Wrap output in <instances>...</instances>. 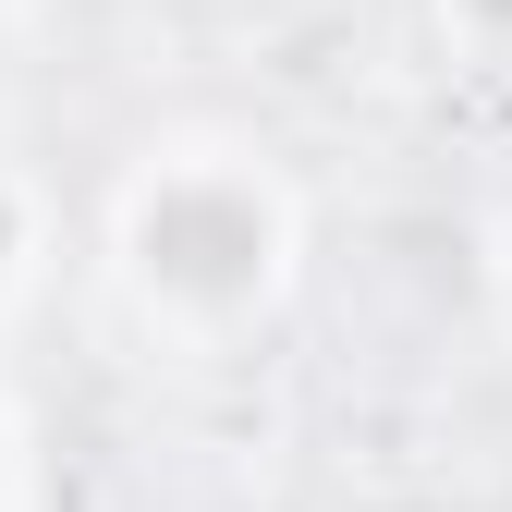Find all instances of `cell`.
Masks as SVG:
<instances>
[{
  "mask_svg": "<svg viewBox=\"0 0 512 512\" xmlns=\"http://www.w3.org/2000/svg\"><path fill=\"white\" fill-rule=\"evenodd\" d=\"M281 244H293V220H281V196H269V171H244V159H171V171L135 183V208H122L135 293L171 305V317H196V330L269 305Z\"/></svg>",
  "mask_w": 512,
  "mask_h": 512,
  "instance_id": "1",
  "label": "cell"
},
{
  "mask_svg": "<svg viewBox=\"0 0 512 512\" xmlns=\"http://www.w3.org/2000/svg\"><path fill=\"white\" fill-rule=\"evenodd\" d=\"M452 25H464V49L512 61V0H452Z\"/></svg>",
  "mask_w": 512,
  "mask_h": 512,
  "instance_id": "2",
  "label": "cell"
},
{
  "mask_svg": "<svg viewBox=\"0 0 512 512\" xmlns=\"http://www.w3.org/2000/svg\"><path fill=\"white\" fill-rule=\"evenodd\" d=\"M13 256H25V196L0 183V281H13Z\"/></svg>",
  "mask_w": 512,
  "mask_h": 512,
  "instance_id": "3",
  "label": "cell"
}]
</instances>
